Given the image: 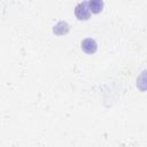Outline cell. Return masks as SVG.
Returning a JSON list of instances; mask_svg holds the SVG:
<instances>
[{
  "instance_id": "obj_3",
  "label": "cell",
  "mask_w": 147,
  "mask_h": 147,
  "mask_svg": "<svg viewBox=\"0 0 147 147\" xmlns=\"http://www.w3.org/2000/svg\"><path fill=\"white\" fill-rule=\"evenodd\" d=\"M88 7L92 13L98 14L103 8V1L102 0H88Z\"/></svg>"
},
{
  "instance_id": "obj_1",
  "label": "cell",
  "mask_w": 147,
  "mask_h": 147,
  "mask_svg": "<svg viewBox=\"0 0 147 147\" xmlns=\"http://www.w3.org/2000/svg\"><path fill=\"white\" fill-rule=\"evenodd\" d=\"M90 7H88V2L83 1L80 3H78L75 8V15L78 20H88L90 18Z\"/></svg>"
},
{
  "instance_id": "obj_2",
  "label": "cell",
  "mask_w": 147,
  "mask_h": 147,
  "mask_svg": "<svg viewBox=\"0 0 147 147\" xmlns=\"http://www.w3.org/2000/svg\"><path fill=\"white\" fill-rule=\"evenodd\" d=\"M98 48V45L95 42V40L91 39V38H86L82 41V49L87 53V54H93Z\"/></svg>"
},
{
  "instance_id": "obj_4",
  "label": "cell",
  "mask_w": 147,
  "mask_h": 147,
  "mask_svg": "<svg viewBox=\"0 0 147 147\" xmlns=\"http://www.w3.org/2000/svg\"><path fill=\"white\" fill-rule=\"evenodd\" d=\"M137 86L141 90V91H145L147 90V71H144L139 78L137 79Z\"/></svg>"
}]
</instances>
